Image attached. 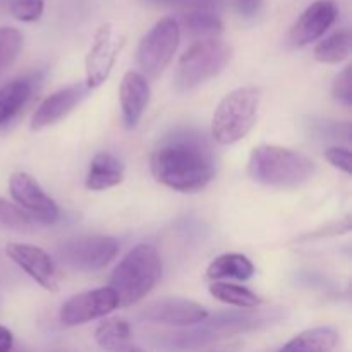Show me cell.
<instances>
[{
  "mask_svg": "<svg viewBox=\"0 0 352 352\" xmlns=\"http://www.w3.org/2000/svg\"><path fill=\"white\" fill-rule=\"evenodd\" d=\"M88 86L85 81L74 82L65 88L57 89L52 95H48L43 102L38 105L31 117L30 127L31 131H41L48 126H54L58 120L65 119L82 100L88 95Z\"/></svg>",
  "mask_w": 352,
  "mask_h": 352,
  "instance_id": "14",
  "label": "cell"
},
{
  "mask_svg": "<svg viewBox=\"0 0 352 352\" xmlns=\"http://www.w3.org/2000/svg\"><path fill=\"white\" fill-rule=\"evenodd\" d=\"M179 26L184 28L188 33L198 34V36L210 38L217 36L223 31V23L215 12L205 9H189L182 14Z\"/></svg>",
  "mask_w": 352,
  "mask_h": 352,
  "instance_id": "23",
  "label": "cell"
},
{
  "mask_svg": "<svg viewBox=\"0 0 352 352\" xmlns=\"http://www.w3.org/2000/svg\"><path fill=\"white\" fill-rule=\"evenodd\" d=\"M117 308H119V299L116 292L110 287H100L69 298L62 305L58 315L65 327H78L93 320L107 318Z\"/></svg>",
  "mask_w": 352,
  "mask_h": 352,
  "instance_id": "9",
  "label": "cell"
},
{
  "mask_svg": "<svg viewBox=\"0 0 352 352\" xmlns=\"http://www.w3.org/2000/svg\"><path fill=\"white\" fill-rule=\"evenodd\" d=\"M119 254V241L109 236H76L65 239L55 250V256L62 267L74 272H95L116 260Z\"/></svg>",
  "mask_w": 352,
  "mask_h": 352,
  "instance_id": "7",
  "label": "cell"
},
{
  "mask_svg": "<svg viewBox=\"0 0 352 352\" xmlns=\"http://www.w3.org/2000/svg\"><path fill=\"white\" fill-rule=\"evenodd\" d=\"M232 58V45L219 36L201 38L181 55L175 71V88L186 93L205 85L226 69Z\"/></svg>",
  "mask_w": 352,
  "mask_h": 352,
  "instance_id": "5",
  "label": "cell"
},
{
  "mask_svg": "<svg viewBox=\"0 0 352 352\" xmlns=\"http://www.w3.org/2000/svg\"><path fill=\"white\" fill-rule=\"evenodd\" d=\"M116 352H143V351H141L140 347L129 346V347H126V349H120V351H116Z\"/></svg>",
  "mask_w": 352,
  "mask_h": 352,
  "instance_id": "33",
  "label": "cell"
},
{
  "mask_svg": "<svg viewBox=\"0 0 352 352\" xmlns=\"http://www.w3.org/2000/svg\"><path fill=\"white\" fill-rule=\"evenodd\" d=\"M254 275V265L248 256L239 253H226L217 256L206 268V277L210 280L220 282L223 278L234 280H250Z\"/></svg>",
  "mask_w": 352,
  "mask_h": 352,
  "instance_id": "18",
  "label": "cell"
},
{
  "mask_svg": "<svg viewBox=\"0 0 352 352\" xmlns=\"http://www.w3.org/2000/svg\"><path fill=\"white\" fill-rule=\"evenodd\" d=\"M124 45H126V33L117 30L112 23L102 24L96 30L85 60V82L88 89L98 88L109 79Z\"/></svg>",
  "mask_w": 352,
  "mask_h": 352,
  "instance_id": "8",
  "label": "cell"
},
{
  "mask_svg": "<svg viewBox=\"0 0 352 352\" xmlns=\"http://www.w3.org/2000/svg\"><path fill=\"white\" fill-rule=\"evenodd\" d=\"M339 16V7L333 0H315L305 12L298 17L294 26L291 28V43L294 47H306L313 41L320 40Z\"/></svg>",
  "mask_w": 352,
  "mask_h": 352,
  "instance_id": "13",
  "label": "cell"
},
{
  "mask_svg": "<svg viewBox=\"0 0 352 352\" xmlns=\"http://www.w3.org/2000/svg\"><path fill=\"white\" fill-rule=\"evenodd\" d=\"M150 82L141 72L127 71L122 76L119 88L120 112H122L124 126L133 129L143 117L148 103H150Z\"/></svg>",
  "mask_w": 352,
  "mask_h": 352,
  "instance_id": "15",
  "label": "cell"
},
{
  "mask_svg": "<svg viewBox=\"0 0 352 352\" xmlns=\"http://www.w3.org/2000/svg\"><path fill=\"white\" fill-rule=\"evenodd\" d=\"M325 158L332 167L339 168L346 175H351L352 164H351V151L346 146H330L325 150Z\"/></svg>",
  "mask_w": 352,
  "mask_h": 352,
  "instance_id": "28",
  "label": "cell"
},
{
  "mask_svg": "<svg viewBox=\"0 0 352 352\" xmlns=\"http://www.w3.org/2000/svg\"><path fill=\"white\" fill-rule=\"evenodd\" d=\"M9 191L14 201L28 217H33L38 222L55 223L60 217L57 203L43 191L40 184L26 172H16L10 175Z\"/></svg>",
  "mask_w": 352,
  "mask_h": 352,
  "instance_id": "10",
  "label": "cell"
},
{
  "mask_svg": "<svg viewBox=\"0 0 352 352\" xmlns=\"http://www.w3.org/2000/svg\"><path fill=\"white\" fill-rule=\"evenodd\" d=\"M6 254L45 291H58L57 267H55L54 258L47 251L33 244L9 243L6 246Z\"/></svg>",
  "mask_w": 352,
  "mask_h": 352,
  "instance_id": "12",
  "label": "cell"
},
{
  "mask_svg": "<svg viewBox=\"0 0 352 352\" xmlns=\"http://www.w3.org/2000/svg\"><path fill=\"white\" fill-rule=\"evenodd\" d=\"M124 181V165L109 151H100L93 157L86 175V189L107 191Z\"/></svg>",
  "mask_w": 352,
  "mask_h": 352,
  "instance_id": "16",
  "label": "cell"
},
{
  "mask_svg": "<svg viewBox=\"0 0 352 352\" xmlns=\"http://www.w3.org/2000/svg\"><path fill=\"white\" fill-rule=\"evenodd\" d=\"M260 89L241 86L220 100L212 119V136L219 144L229 146L244 140L256 124Z\"/></svg>",
  "mask_w": 352,
  "mask_h": 352,
  "instance_id": "4",
  "label": "cell"
},
{
  "mask_svg": "<svg viewBox=\"0 0 352 352\" xmlns=\"http://www.w3.org/2000/svg\"><path fill=\"white\" fill-rule=\"evenodd\" d=\"M14 351V336L7 327L0 325V352Z\"/></svg>",
  "mask_w": 352,
  "mask_h": 352,
  "instance_id": "31",
  "label": "cell"
},
{
  "mask_svg": "<svg viewBox=\"0 0 352 352\" xmlns=\"http://www.w3.org/2000/svg\"><path fill=\"white\" fill-rule=\"evenodd\" d=\"M0 226L7 229L28 230L33 227L31 219L19 208L0 196Z\"/></svg>",
  "mask_w": 352,
  "mask_h": 352,
  "instance_id": "25",
  "label": "cell"
},
{
  "mask_svg": "<svg viewBox=\"0 0 352 352\" xmlns=\"http://www.w3.org/2000/svg\"><path fill=\"white\" fill-rule=\"evenodd\" d=\"M181 41V26L175 17H164L151 26L140 41L136 54L138 67L144 78H158L174 58Z\"/></svg>",
  "mask_w": 352,
  "mask_h": 352,
  "instance_id": "6",
  "label": "cell"
},
{
  "mask_svg": "<svg viewBox=\"0 0 352 352\" xmlns=\"http://www.w3.org/2000/svg\"><path fill=\"white\" fill-rule=\"evenodd\" d=\"M332 96L336 102H339L340 105L349 107L352 105V67L346 65L339 74L336 76L332 85Z\"/></svg>",
  "mask_w": 352,
  "mask_h": 352,
  "instance_id": "27",
  "label": "cell"
},
{
  "mask_svg": "<svg viewBox=\"0 0 352 352\" xmlns=\"http://www.w3.org/2000/svg\"><path fill=\"white\" fill-rule=\"evenodd\" d=\"M45 10V0H12L10 14L21 23H36Z\"/></svg>",
  "mask_w": 352,
  "mask_h": 352,
  "instance_id": "26",
  "label": "cell"
},
{
  "mask_svg": "<svg viewBox=\"0 0 352 352\" xmlns=\"http://www.w3.org/2000/svg\"><path fill=\"white\" fill-rule=\"evenodd\" d=\"M144 3L157 7H175V9H199L196 0H141Z\"/></svg>",
  "mask_w": 352,
  "mask_h": 352,
  "instance_id": "30",
  "label": "cell"
},
{
  "mask_svg": "<svg viewBox=\"0 0 352 352\" xmlns=\"http://www.w3.org/2000/svg\"><path fill=\"white\" fill-rule=\"evenodd\" d=\"M205 306L182 298H162L150 302L141 311V318L151 323H160L177 329H191L208 318Z\"/></svg>",
  "mask_w": 352,
  "mask_h": 352,
  "instance_id": "11",
  "label": "cell"
},
{
  "mask_svg": "<svg viewBox=\"0 0 352 352\" xmlns=\"http://www.w3.org/2000/svg\"><path fill=\"white\" fill-rule=\"evenodd\" d=\"M352 48V38L351 31L347 28L336 31V33L329 34L323 38L313 50V55L322 64H340L346 58H349Z\"/></svg>",
  "mask_w": 352,
  "mask_h": 352,
  "instance_id": "21",
  "label": "cell"
},
{
  "mask_svg": "<svg viewBox=\"0 0 352 352\" xmlns=\"http://www.w3.org/2000/svg\"><path fill=\"white\" fill-rule=\"evenodd\" d=\"M208 291L217 301L236 306V308L253 309L261 305V298L256 292H253L248 287H243V285L230 284V282H213L208 287Z\"/></svg>",
  "mask_w": 352,
  "mask_h": 352,
  "instance_id": "22",
  "label": "cell"
},
{
  "mask_svg": "<svg viewBox=\"0 0 352 352\" xmlns=\"http://www.w3.org/2000/svg\"><path fill=\"white\" fill-rule=\"evenodd\" d=\"M316 164L301 151L277 144L253 148L248 160V174L258 184L277 189H296L311 181Z\"/></svg>",
  "mask_w": 352,
  "mask_h": 352,
  "instance_id": "2",
  "label": "cell"
},
{
  "mask_svg": "<svg viewBox=\"0 0 352 352\" xmlns=\"http://www.w3.org/2000/svg\"><path fill=\"white\" fill-rule=\"evenodd\" d=\"M23 45L24 36L17 28H0V74L6 72L16 62L21 50H23Z\"/></svg>",
  "mask_w": 352,
  "mask_h": 352,
  "instance_id": "24",
  "label": "cell"
},
{
  "mask_svg": "<svg viewBox=\"0 0 352 352\" xmlns=\"http://www.w3.org/2000/svg\"><path fill=\"white\" fill-rule=\"evenodd\" d=\"M150 168L155 181L179 192L205 189L215 177V164L201 141L172 138L153 151Z\"/></svg>",
  "mask_w": 352,
  "mask_h": 352,
  "instance_id": "1",
  "label": "cell"
},
{
  "mask_svg": "<svg viewBox=\"0 0 352 352\" xmlns=\"http://www.w3.org/2000/svg\"><path fill=\"white\" fill-rule=\"evenodd\" d=\"M263 2L265 0H234V7L243 19H254L263 9Z\"/></svg>",
  "mask_w": 352,
  "mask_h": 352,
  "instance_id": "29",
  "label": "cell"
},
{
  "mask_svg": "<svg viewBox=\"0 0 352 352\" xmlns=\"http://www.w3.org/2000/svg\"><path fill=\"white\" fill-rule=\"evenodd\" d=\"M196 2H198L199 9L212 10V12H215V9H220L226 0H196Z\"/></svg>",
  "mask_w": 352,
  "mask_h": 352,
  "instance_id": "32",
  "label": "cell"
},
{
  "mask_svg": "<svg viewBox=\"0 0 352 352\" xmlns=\"http://www.w3.org/2000/svg\"><path fill=\"white\" fill-rule=\"evenodd\" d=\"M339 344V333L330 327H316L296 336L277 352H332Z\"/></svg>",
  "mask_w": 352,
  "mask_h": 352,
  "instance_id": "19",
  "label": "cell"
},
{
  "mask_svg": "<svg viewBox=\"0 0 352 352\" xmlns=\"http://www.w3.org/2000/svg\"><path fill=\"white\" fill-rule=\"evenodd\" d=\"M34 82L30 78H19L0 86V129L12 122L33 96Z\"/></svg>",
  "mask_w": 352,
  "mask_h": 352,
  "instance_id": "17",
  "label": "cell"
},
{
  "mask_svg": "<svg viewBox=\"0 0 352 352\" xmlns=\"http://www.w3.org/2000/svg\"><path fill=\"white\" fill-rule=\"evenodd\" d=\"M95 340L107 352L126 349L133 342V327L124 318H105L96 327Z\"/></svg>",
  "mask_w": 352,
  "mask_h": 352,
  "instance_id": "20",
  "label": "cell"
},
{
  "mask_svg": "<svg viewBox=\"0 0 352 352\" xmlns=\"http://www.w3.org/2000/svg\"><path fill=\"white\" fill-rule=\"evenodd\" d=\"M162 277V258L151 244H138L120 260L110 277V285L119 299V308H127L146 298Z\"/></svg>",
  "mask_w": 352,
  "mask_h": 352,
  "instance_id": "3",
  "label": "cell"
}]
</instances>
